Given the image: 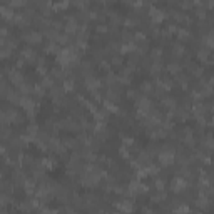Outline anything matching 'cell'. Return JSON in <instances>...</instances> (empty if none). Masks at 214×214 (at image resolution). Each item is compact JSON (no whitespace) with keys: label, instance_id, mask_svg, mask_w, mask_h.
I'll use <instances>...</instances> for the list:
<instances>
[{"label":"cell","instance_id":"1","mask_svg":"<svg viewBox=\"0 0 214 214\" xmlns=\"http://www.w3.org/2000/svg\"><path fill=\"white\" fill-rule=\"evenodd\" d=\"M159 160H160V164H164V166L172 164L174 162V151L166 146V149H162V151L159 152Z\"/></svg>","mask_w":214,"mask_h":214},{"label":"cell","instance_id":"2","mask_svg":"<svg viewBox=\"0 0 214 214\" xmlns=\"http://www.w3.org/2000/svg\"><path fill=\"white\" fill-rule=\"evenodd\" d=\"M186 186H187V183L183 179V177H174V179L171 181V187H172L174 192H181Z\"/></svg>","mask_w":214,"mask_h":214},{"label":"cell","instance_id":"3","mask_svg":"<svg viewBox=\"0 0 214 214\" xmlns=\"http://www.w3.org/2000/svg\"><path fill=\"white\" fill-rule=\"evenodd\" d=\"M24 39H25L27 42H30V44H39V42L42 40V35L39 34V32H24Z\"/></svg>","mask_w":214,"mask_h":214},{"label":"cell","instance_id":"4","mask_svg":"<svg viewBox=\"0 0 214 214\" xmlns=\"http://www.w3.org/2000/svg\"><path fill=\"white\" fill-rule=\"evenodd\" d=\"M9 79H10V82H12V84H15V85H22L24 84V77H22V74L20 72H17L15 69H12L9 72Z\"/></svg>","mask_w":214,"mask_h":214},{"label":"cell","instance_id":"5","mask_svg":"<svg viewBox=\"0 0 214 214\" xmlns=\"http://www.w3.org/2000/svg\"><path fill=\"white\" fill-rule=\"evenodd\" d=\"M0 12H2V17H3V19H7V20H13V19H15V15H17V13L12 10V7H10V5H2V7H0Z\"/></svg>","mask_w":214,"mask_h":214},{"label":"cell","instance_id":"6","mask_svg":"<svg viewBox=\"0 0 214 214\" xmlns=\"http://www.w3.org/2000/svg\"><path fill=\"white\" fill-rule=\"evenodd\" d=\"M79 28V22H77L76 17H67V22H65V32H76Z\"/></svg>","mask_w":214,"mask_h":214},{"label":"cell","instance_id":"7","mask_svg":"<svg viewBox=\"0 0 214 214\" xmlns=\"http://www.w3.org/2000/svg\"><path fill=\"white\" fill-rule=\"evenodd\" d=\"M149 15H151V19H152V22H154V24H159L160 20L164 19L162 10L156 9V7H151V12H149Z\"/></svg>","mask_w":214,"mask_h":214},{"label":"cell","instance_id":"8","mask_svg":"<svg viewBox=\"0 0 214 214\" xmlns=\"http://www.w3.org/2000/svg\"><path fill=\"white\" fill-rule=\"evenodd\" d=\"M116 208H117V209H120L122 212H131V211L134 209V204H132L131 201H127V199H126V201L116 202Z\"/></svg>","mask_w":214,"mask_h":214},{"label":"cell","instance_id":"9","mask_svg":"<svg viewBox=\"0 0 214 214\" xmlns=\"http://www.w3.org/2000/svg\"><path fill=\"white\" fill-rule=\"evenodd\" d=\"M20 105L24 107V109L27 110V112H32V110H34V107H35V104H34V101H32L30 97H22L20 99Z\"/></svg>","mask_w":214,"mask_h":214},{"label":"cell","instance_id":"10","mask_svg":"<svg viewBox=\"0 0 214 214\" xmlns=\"http://www.w3.org/2000/svg\"><path fill=\"white\" fill-rule=\"evenodd\" d=\"M85 85H87V89L94 90V89H97L99 85H101V80H97L95 77H87V80H85Z\"/></svg>","mask_w":214,"mask_h":214},{"label":"cell","instance_id":"11","mask_svg":"<svg viewBox=\"0 0 214 214\" xmlns=\"http://www.w3.org/2000/svg\"><path fill=\"white\" fill-rule=\"evenodd\" d=\"M196 204H197L199 208L206 209V208H209V206H211V202H209V199L206 197L204 194H201V196H199V199H197V201H196Z\"/></svg>","mask_w":214,"mask_h":214},{"label":"cell","instance_id":"12","mask_svg":"<svg viewBox=\"0 0 214 214\" xmlns=\"http://www.w3.org/2000/svg\"><path fill=\"white\" fill-rule=\"evenodd\" d=\"M22 59H27V60H34V59H35V52L32 50L30 47H24V49H22Z\"/></svg>","mask_w":214,"mask_h":214},{"label":"cell","instance_id":"13","mask_svg":"<svg viewBox=\"0 0 214 214\" xmlns=\"http://www.w3.org/2000/svg\"><path fill=\"white\" fill-rule=\"evenodd\" d=\"M135 50V44L134 42H127V44L120 45V52H132Z\"/></svg>","mask_w":214,"mask_h":214},{"label":"cell","instance_id":"14","mask_svg":"<svg viewBox=\"0 0 214 214\" xmlns=\"http://www.w3.org/2000/svg\"><path fill=\"white\" fill-rule=\"evenodd\" d=\"M24 186H25V192H28V194H32V192L35 191V184H34V181L32 179H28L24 183Z\"/></svg>","mask_w":214,"mask_h":214},{"label":"cell","instance_id":"15","mask_svg":"<svg viewBox=\"0 0 214 214\" xmlns=\"http://www.w3.org/2000/svg\"><path fill=\"white\" fill-rule=\"evenodd\" d=\"M162 104L166 107H169V109H174V107H176V101H174L172 97H164L162 99Z\"/></svg>","mask_w":214,"mask_h":214},{"label":"cell","instance_id":"16","mask_svg":"<svg viewBox=\"0 0 214 214\" xmlns=\"http://www.w3.org/2000/svg\"><path fill=\"white\" fill-rule=\"evenodd\" d=\"M47 52H54V54H57V55H59V54L62 52V50L59 49V45H57L55 42H50V44L47 45Z\"/></svg>","mask_w":214,"mask_h":214},{"label":"cell","instance_id":"17","mask_svg":"<svg viewBox=\"0 0 214 214\" xmlns=\"http://www.w3.org/2000/svg\"><path fill=\"white\" fill-rule=\"evenodd\" d=\"M104 105H105V110H110V112H119L117 105H116V104H112L110 101H105V102H104Z\"/></svg>","mask_w":214,"mask_h":214},{"label":"cell","instance_id":"18","mask_svg":"<svg viewBox=\"0 0 214 214\" xmlns=\"http://www.w3.org/2000/svg\"><path fill=\"white\" fill-rule=\"evenodd\" d=\"M197 57H199V60H208V57H209V50H206V49H202V50H199Z\"/></svg>","mask_w":214,"mask_h":214},{"label":"cell","instance_id":"19","mask_svg":"<svg viewBox=\"0 0 214 214\" xmlns=\"http://www.w3.org/2000/svg\"><path fill=\"white\" fill-rule=\"evenodd\" d=\"M162 199H166V192L159 191L157 194H156L154 197H152V201H156V202H160V201H162Z\"/></svg>","mask_w":214,"mask_h":214},{"label":"cell","instance_id":"20","mask_svg":"<svg viewBox=\"0 0 214 214\" xmlns=\"http://www.w3.org/2000/svg\"><path fill=\"white\" fill-rule=\"evenodd\" d=\"M172 52H176L177 55H181V54L184 52V47H183L181 44H174V45H172Z\"/></svg>","mask_w":214,"mask_h":214},{"label":"cell","instance_id":"21","mask_svg":"<svg viewBox=\"0 0 214 214\" xmlns=\"http://www.w3.org/2000/svg\"><path fill=\"white\" fill-rule=\"evenodd\" d=\"M20 90H22L24 94H30V92H32V85H28V84H25V82H24V84L20 85Z\"/></svg>","mask_w":214,"mask_h":214},{"label":"cell","instance_id":"22","mask_svg":"<svg viewBox=\"0 0 214 214\" xmlns=\"http://www.w3.org/2000/svg\"><path fill=\"white\" fill-rule=\"evenodd\" d=\"M64 89H65V90H72V89H74V80L72 79H67L65 82H64Z\"/></svg>","mask_w":214,"mask_h":214},{"label":"cell","instance_id":"23","mask_svg":"<svg viewBox=\"0 0 214 214\" xmlns=\"http://www.w3.org/2000/svg\"><path fill=\"white\" fill-rule=\"evenodd\" d=\"M9 5L12 7H22V5H25V2H24V0H12V2H9Z\"/></svg>","mask_w":214,"mask_h":214},{"label":"cell","instance_id":"24","mask_svg":"<svg viewBox=\"0 0 214 214\" xmlns=\"http://www.w3.org/2000/svg\"><path fill=\"white\" fill-rule=\"evenodd\" d=\"M177 35H179L181 39H186V37H189V30H186V28H179V30H177Z\"/></svg>","mask_w":214,"mask_h":214},{"label":"cell","instance_id":"25","mask_svg":"<svg viewBox=\"0 0 214 214\" xmlns=\"http://www.w3.org/2000/svg\"><path fill=\"white\" fill-rule=\"evenodd\" d=\"M167 70L172 72V74H176L177 70H179V65H177V64H169V65H167Z\"/></svg>","mask_w":214,"mask_h":214},{"label":"cell","instance_id":"26","mask_svg":"<svg viewBox=\"0 0 214 214\" xmlns=\"http://www.w3.org/2000/svg\"><path fill=\"white\" fill-rule=\"evenodd\" d=\"M10 52H12V49L2 47V59H7V57H10Z\"/></svg>","mask_w":214,"mask_h":214},{"label":"cell","instance_id":"27","mask_svg":"<svg viewBox=\"0 0 214 214\" xmlns=\"http://www.w3.org/2000/svg\"><path fill=\"white\" fill-rule=\"evenodd\" d=\"M69 5V2H60V3H52V9L57 10V9H64V7Z\"/></svg>","mask_w":214,"mask_h":214},{"label":"cell","instance_id":"28","mask_svg":"<svg viewBox=\"0 0 214 214\" xmlns=\"http://www.w3.org/2000/svg\"><path fill=\"white\" fill-rule=\"evenodd\" d=\"M164 186H166V183H164V179H156V187L159 189V191H162Z\"/></svg>","mask_w":214,"mask_h":214},{"label":"cell","instance_id":"29","mask_svg":"<svg viewBox=\"0 0 214 214\" xmlns=\"http://www.w3.org/2000/svg\"><path fill=\"white\" fill-rule=\"evenodd\" d=\"M124 24H126L127 27H132V25H135V24H137V20L132 19V17H129V19H126V22H124Z\"/></svg>","mask_w":214,"mask_h":214},{"label":"cell","instance_id":"30","mask_svg":"<svg viewBox=\"0 0 214 214\" xmlns=\"http://www.w3.org/2000/svg\"><path fill=\"white\" fill-rule=\"evenodd\" d=\"M39 214H57V211H50L47 208H42V209H39Z\"/></svg>","mask_w":214,"mask_h":214},{"label":"cell","instance_id":"31","mask_svg":"<svg viewBox=\"0 0 214 214\" xmlns=\"http://www.w3.org/2000/svg\"><path fill=\"white\" fill-rule=\"evenodd\" d=\"M57 40H59L60 44H67V42H69V35H59Z\"/></svg>","mask_w":214,"mask_h":214},{"label":"cell","instance_id":"32","mask_svg":"<svg viewBox=\"0 0 214 214\" xmlns=\"http://www.w3.org/2000/svg\"><path fill=\"white\" fill-rule=\"evenodd\" d=\"M206 144H208L209 147H214V135H208V139H206Z\"/></svg>","mask_w":214,"mask_h":214},{"label":"cell","instance_id":"33","mask_svg":"<svg viewBox=\"0 0 214 214\" xmlns=\"http://www.w3.org/2000/svg\"><path fill=\"white\" fill-rule=\"evenodd\" d=\"M204 40H206V44H208L209 47H214V37H206Z\"/></svg>","mask_w":214,"mask_h":214},{"label":"cell","instance_id":"34","mask_svg":"<svg viewBox=\"0 0 214 214\" xmlns=\"http://www.w3.org/2000/svg\"><path fill=\"white\" fill-rule=\"evenodd\" d=\"M160 54H162V50H160V49H156V50H152V57H154V59H159Z\"/></svg>","mask_w":214,"mask_h":214},{"label":"cell","instance_id":"35","mask_svg":"<svg viewBox=\"0 0 214 214\" xmlns=\"http://www.w3.org/2000/svg\"><path fill=\"white\" fill-rule=\"evenodd\" d=\"M9 202H10V197H9L7 194H3V196H2V204H3V206H7Z\"/></svg>","mask_w":214,"mask_h":214},{"label":"cell","instance_id":"36","mask_svg":"<svg viewBox=\"0 0 214 214\" xmlns=\"http://www.w3.org/2000/svg\"><path fill=\"white\" fill-rule=\"evenodd\" d=\"M142 90H151V84L144 82V84H142Z\"/></svg>","mask_w":214,"mask_h":214},{"label":"cell","instance_id":"37","mask_svg":"<svg viewBox=\"0 0 214 214\" xmlns=\"http://www.w3.org/2000/svg\"><path fill=\"white\" fill-rule=\"evenodd\" d=\"M197 17L204 19V17H206V12H204V10H201V9H199V10H197Z\"/></svg>","mask_w":214,"mask_h":214},{"label":"cell","instance_id":"38","mask_svg":"<svg viewBox=\"0 0 214 214\" xmlns=\"http://www.w3.org/2000/svg\"><path fill=\"white\" fill-rule=\"evenodd\" d=\"M112 62H114V64H120V62H122V59H120L119 55H116V57L112 59Z\"/></svg>","mask_w":214,"mask_h":214},{"label":"cell","instance_id":"39","mask_svg":"<svg viewBox=\"0 0 214 214\" xmlns=\"http://www.w3.org/2000/svg\"><path fill=\"white\" fill-rule=\"evenodd\" d=\"M97 30H99V32H107V25H99Z\"/></svg>","mask_w":214,"mask_h":214},{"label":"cell","instance_id":"40","mask_svg":"<svg viewBox=\"0 0 214 214\" xmlns=\"http://www.w3.org/2000/svg\"><path fill=\"white\" fill-rule=\"evenodd\" d=\"M181 5H183L184 9H189V7H191V2H183V3H181Z\"/></svg>","mask_w":214,"mask_h":214},{"label":"cell","instance_id":"41","mask_svg":"<svg viewBox=\"0 0 214 214\" xmlns=\"http://www.w3.org/2000/svg\"><path fill=\"white\" fill-rule=\"evenodd\" d=\"M211 126H214V117H212V120H211Z\"/></svg>","mask_w":214,"mask_h":214},{"label":"cell","instance_id":"42","mask_svg":"<svg viewBox=\"0 0 214 214\" xmlns=\"http://www.w3.org/2000/svg\"><path fill=\"white\" fill-rule=\"evenodd\" d=\"M2 214H9V212H7V211H2Z\"/></svg>","mask_w":214,"mask_h":214}]
</instances>
